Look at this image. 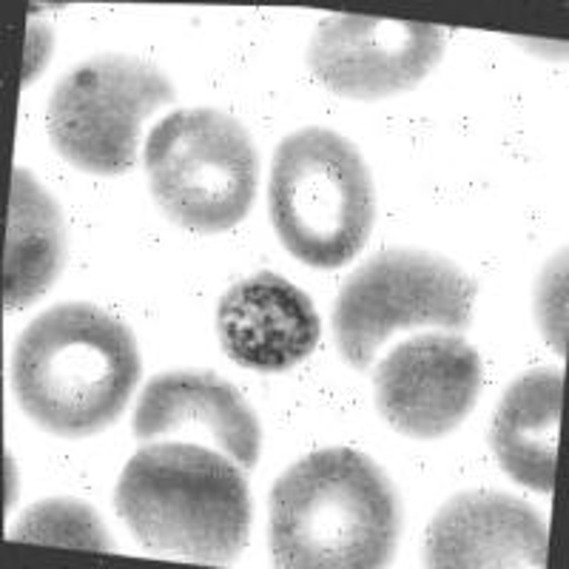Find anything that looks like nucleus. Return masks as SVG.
<instances>
[{"label":"nucleus","mask_w":569,"mask_h":569,"mask_svg":"<svg viewBox=\"0 0 569 569\" xmlns=\"http://www.w3.org/2000/svg\"><path fill=\"white\" fill-rule=\"evenodd\" d=\"M271 552L284 569H376L393 558L401 505L385 470L353 447L305 456L271 490Z\"/></svg>","instance_id":"obj_1"},{"label":"nucleus","mask_w":569,"mask_h":569,"mask_svg":"<svg viewBox=\"0 0 569 569\" xmlns=\"http://www.w3.org/2000/svg\"><path fill=\"white\" fill-rule=\"evenodd\" d=\"M131 330L89 302L54 305L14 345L12 388L38 427L86 439L120 419L140 382Z\"/></svg>","instance_id":"obj_2"},{"label":"nucleus","mask_w":569,"mask_h":569,"mask_svg":"<svg viewBox=\"0 0 569 569\" xmlns=\"http://www.w3.org/2000/svg\"><path fill=\"white\" fill-rule=\"evenodd\" d=\"M114 505L142 547L231 563L251 536V496L237 461L200 445H149L117 481Z\"/></svg>","instance_id":"obj_3"},{"label":"nucleus","mask_w":569,"mask_h":569,"mask_svg":"<svg viewBox=\"0 0 569 569\" xmlns=\"http://www.w3.org/2000/svg\"><path fill=\"white\" fill-rule=\"evenodd\" d=\"M268 208L279 240L311 268H342L370 240L373 180L353 142L308 126L279 142Z\"/></svg>","instance_id":"obj_4"},{"label":"nucleus","mask_w":569,"mask_h":569,"mask_svg":"<svg viewBox=\"0 0 569 569\" xmlns=\"http://www.w3.org/2000/svg\"><path fill=\"white\" fill-rule=\"evenodd\" d=\"M151 194L171 222L197 233L240 226L257 194L259 160L251 137L217 109L162 117L146 146Z\"/></svg>","instance_id":"obj_5"},{"label":"nucleus","mask_w":569,"mask_h":569,"mask_svg":"<svg viewBox=\"0 0 569 569\" xmlns=\"http://www.w3.org/2000/svg\"><path fill=\"white\" fill-rule=\"evenodd\" d=\"M476 282L456 262L427 251L396 248L368 259L345 282L333 311L339 353L368 370L396 330L470 325Z\"/></svg>","instance_id":"obj_6"},{"label":"nucleus","mask_w":569,"mask_h":569,"mask_svg":"<svg viewBox=\"0 0 569 569\" xmlns=\"http://www.w3.org/2000/svg\"><path fill=\"white\" fill-rule=\"evenodd\" d=\"M174 100L162 71L129 54H100L54 86L46 129L60 157L100 177L126 174L137 162L142 120Z\"/></svg>","instance_id":"obj_7"},{"label":"nucleus","mask_w":569,"mask_h":569,"mask_svg":"<svg viewBox=\"0 0 569 569\" xmlns=\"http://www.w3.org/2000/svg\"><path fill=\"white\" fill-rule=\"evenodd\" d=\"M445 54V29L416 20L337 14L319 23L308 66L342 98L382 100L416 89Z\"/></svg>","instance_id":"obj_8"},{"label":"nucleus","mask_w":569,"mask_h":569,"mask_svg":"<svg viewBox=\"0 0 569 569\" xmlns=\"http://www.w3.org/2000/svg\"><path fill=\"white\" fill-rule=\"evenodd\" d=\"M376 410L410 439H441L476 408L481 359L447 333H421L385 356L373 376Z\"/></svg>","instance_id":"obj_9"},{"label":"nucleus","mask_w":569,"mask_h":569,"mask_svg":"<svg viewBox=\"0 0 569 569\" xmlns=\"http://www.w3.org/2000/svg\"><path fill=\"white\" fill-rule=\"evenodd\" d=\"M543 518L507 492L476 490L450 498L427 530L425 563L436 569L547 567Z\"/></svg>","instance_id":"obj_10"},{"label":"nucleus","mask_w":569,"mask_h":569,"mask_svg":"<svg viewBox=\"0 0 569 569\" xmlns=\"http://www.w3.org/2000/svg\"><path fill=\"white\" fill-rule=\"evenodd\" d=\"M217 333L231 362L284 373L317 350L322 322L308 293L279 273L262 271L220 299Z\"/></svg>","instance_id":"obj_11"},{"label":"nucleus","mask_w":569,"mask_h":569,"mask_svg":"<svg viewBox=\"0 0 569 569\" xmlns=\"http://www.w3.org/2000/svg\"><path fill=\"white\" fill-rule=\"evenodd\" d=\"M202 430L240 467H253L262 430L233 385L208 370H171L142 388L134 410V436L154 441L169 433Z\"/></svg>","instance_id":"obj_12"},{"label":"nucleus","mask_w":569,"mask_h":569,"mask_svg":"<svg viewBox=\"0 0 569 569\" xmlns=\"http://www.w3.org/2000/svg\"><path fill=\"white\" fill-rule=\"evenodd\" d=\"M561 405L563 370L541 368L507 388L492 419L490 445L498 465L530 490L552 492L556 487Z\"/></svg>","instance_id":"obj_13"},{"label":"nucleus","mask_w":569,"mask_h":569,"mask_svg":"<svg viewBox=\"0 0 569 569\" xmlns=\"http://www.w3.org/2000/svg\"><path fill=\"white\" fill-rule=\"evenodd\" d=\"M63 257L66 231L58 202L27 169H14L3 259V305L9 311L43 297L58 279Z\"/></svg>","instance_id":"obj_14"},{"label":"nucleus","mask_w":569,"mask_h":569,"mask_svg":"<svg viewBox=\"0 0 569 569\" xmlns=\"http://www.w3.org/2000/svg\"><path fill=\"white\" fill-rule=\"evenodd\" d=\"M9 538L27 543H46V547H69V550H114L98 512L83 501H74V498H49V501L29 507Z\"/></svg>","instance_id":"obj_15"}]
</instances>
